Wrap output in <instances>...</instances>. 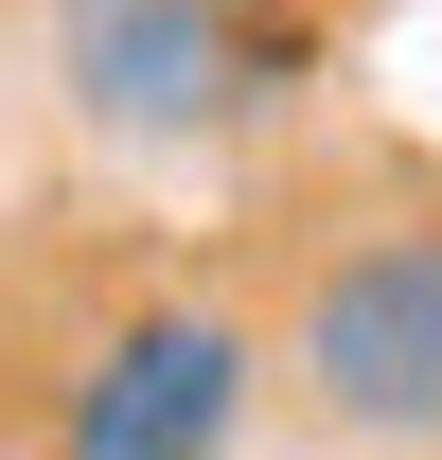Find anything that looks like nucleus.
Returning <instances> with one entry per match:
<instances>
[{"mask_svg":"<svg viewBox=\"0 0 442 460\" xmlns=\"http://www.w3.org/2000/svg\"><path fill=\"white\" fill-rule=\"evenodd\" d=\"M301 0H54V89L142 160H195L301 89Z\"/></svg>","mask_w":442,"mask_h":460,"instance_id":"nucleus-1","label":"nucleus"},{"mask_svg":"<svg viewBox=\"0 0 442 460\" xmlns=\"http://www.w3.org/2000/svg\"><path fill=\"white\" fill-rule=\"evenodd\" d=\"M248 372H266L248 319H213V301H142V319H107L89 372L54 390V460H230Z\"/></svg>","mask_w":442,"mask_h":460,"instance_id":"nucleus-3","label":"nucleus"},{"mask_svg":"<svg viewBox=\"0 0 442 460\" xmlns=\"http://www.w3.org/2000/svg\"><path fill=\"white\" fill-rule=\"evenodd\" d=\"M283 372L336 443H442V213L336 230L283 284Z\"/></svg>","mask_w":442,"mask_h":460,"instance_id":"nucleus-2","label":"nucleus"}]
</instances>
